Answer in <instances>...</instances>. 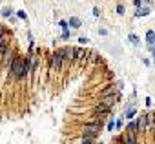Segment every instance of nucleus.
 I'll return each mask as SVG.
<instances>
[{
  "mask_svg": "<svg viewBox=\"0 0 155 144\" xmlns=\"http://www.w3.org/2000/svg\"><path fill=\"white\" fill-rule=\"evenodd\" d=\"M60 26H62V27L66 29V27H68V22H66V20H60Z\"/></svg>",
  "mask_w": 155,
  "mask_h": 144,
  "instance_id": "nucleus-23",
  "label": "nucleus"
},
{
  "mask_svg": "<svg viewBox=\"0 0 155 144\" xmlns=\"http://www.w3.org/2000/svg\"><path fill=\"white\" fill-rule=\"evenodd\" d=\"M137 130L139 131H148V113H142L137 120Z\"/></svg>",
  "mask_w": 155,
  "mask_h": 144,
  "instance_id": "nucleus-2",
  "label": "nucleus"
},
{
  "mask_svg": "<svg viewBox=\"0 0 155 144\" xmlns=\"http://www.w3.org/2000/svg\"><path fill=\"white\" fill-rule=\"evenodd\" d=\"M4 60H6V64H9V62H15V58H13V55H11V51H7V53H4Z\"/></svg>",
  "mask_w": 155,
  "mask_h": 144,
  "instance_id": "nucleus-12",
  "label": "nucleus"
},
{
  "mask_svg": "<svg viewBox=\"0 0 155 144\" xmlns=\"http://www.w3.org/2000/svg\"><path fill=\"white\" fill-rule=\"evenodd\" d=\"M18 18L24 20V18H26V13H24V11H18Z\"/></svg>",
  "mask_w": 155,
  "mask_h": 144,
  "instance_id": "nucleus-22",
  "label": "nucleus"
},
{
  "mask_svg": "<svg viewBox=\"0 0 155 144\" xmlns=\"http://www.w3.org/2000/svg\"><path fill=\"white\" fill-rule=\"evenodd\" d=\"M2 15H4V17H9V15H11V9H9V7H6L4 11H2Z\"/></svg>",
  "mask_w": 155,
  "mask_h": 144,
  "instance_id": "nucleus-16",
  "label": "nucleus"
},
{
  "mask_svg": "<svg viewBox=\"0 0 155 144\" xmlns=\"http://www.w3.org/2000/svg\"><path fill=\"white\" fill-rule=\"evenodd\" d=\"M100 126L102 124H99V122H89V124H86L84 126V139H95L97 135H99V131H100Z\"/></svg>",
  "mask_w": 155,
  "mask_h": 144,
  "instance_id": "nucleus-1",
  "label": "nucleus"
},
{
  "mask_svg": "<svg viewBox=\"0 0 155 144\" xmlns=\"http://www.w3.org/2000/svg\"><path fill=\"white\" fill-rule=\"evenodd\" d=\"M146 40H148V46H155V33L148 31L146 33Z\"/></svg>",
  "mask_w": 155,
  "mask_h": 144,
  "instance_id": "nucleus-10",
  "label": "nucleus"
},
{
  "mask_svg": "<svg viewBox=\"0 0 155 144\" xmlns=\"http://www.w3.org/2000/svg\"><path fill=\"white\" fill-rule=\"evenodd\" d=\"M117 11L122 15V13H124V6H117Z\"/></svg>",
  "mask_w": 155,
  "mask_h": 144,
  "instance_id": "nucleus-21",
  "label": "nucleus"
},
{
  "mask_svg": "<svg viewBox=\"0 0 155 144\" xmlns=\"http://www.w3.org/2000/svg\"><path fill=\"white\" fill-rule=\"evenodd\" d=\"M0 38H4V27L0 26Z\"/></svg>",
  "mask_w": 155,
  "mask_h": 144,
  "instance_id": "nucleus-24",
  "label": "nucleus"
},
{
  "mask_svg": "<svg viewBox=\"0 0 155 144\" xmlns=\"http://www.w3.org/2000/svg\"><path fill=\"white\" fill-rule=\"evenodd\" d=\"M155 130V115L153 113H148V131Z\"/></svg>",
  "mask_w": 155,
  "mask_h": 144,
  "instance_id": "nucleus-7",
  "label": "nucleus"
},
{
  "mask_svg": "<svg viewBox=\"0 0 155 144\" xmlns=\"http://www.w3.org/2000/svg\"><path fill=\"white\" fill-rule=\"evenodd\" d=\"M79 42H80V44H86V42H89V40H88L86 37H80V38H79Z\"/></svg>",
  "mask_w": 155,
  "mask_h": 144,
  "instance_id": "nucleus-17",
  "label": "nucleus"
},
{
  "mask_svg": "<svg viewBox=\"0 0 155 144\" xmlns=\"http://www.w3.org/2000/svg\"><path fill=\"white\" fill-rule=\"evenodd\" d=\"M93 15L99 17V15H100V9H99V7H93Z\"/></svg>",
  "mask_w": 155,
  "mask_h": 144,
  "instance_id": "nucleus-18",
  "label": "nucleus"
},
{
  "mask_svg": "<svg viewBox=\"0 0 155 144\" xmlns=\"http://www.w3.org/2000/svg\"><path fill=\"white\" fill-rule=\"evenodd\" d=\"M130 42H131L133 46H139V44H141V40H139L137 35H130Z\"/></svg>",
  "mask_w": 155,
  "mask_h": 144,
  "instance_id": "nucleus-13",
  "label": "nucleus"
},
{
  "mask_svg": "<svg viewBox=\"0 0 155 144\" xmlns=\"http://www.w3.org/2000/svg\"><path fill=\"white\" fill-rule=\"evenodd\" d=\"M128 131H130V135L135 137V133L139 131V130H137V122H130V124H128Z\"/></svg>",
  "mask_w": 155,
  "mask_h": 144,
  "instance_id": "nucleus-11",
  "label": "nucleus"
},
{
  "mask_svg": "<svg viewBox=\"0 0 155 144\" xmlns=\"http://www.w3.org/2000/svg\"><path fill=\"white\" fill-rule=\"evenodd\" d=\"M68 24H69L71 27H80V26H82V22H80V20H79L77 17H71V18H69V22H68Z\"/></svg>",
  "mask_w": 155,
  "mask_h": 144,
  "instance_id": "nucleus-9",
  "label": "nucleus"
},
{
  "mask_svg": "<svg viewBox=\"0 0 155 144\" xmlns=\"http://www.w3.org/2000/svg\"><path fill=\"white\" fill-rule=\"evenodd\" d=\"M113 124H117V122H113V120H110V122H108V130H113Z\"/></svg>",
  "mask_w": 155,
  "mask_h": 144,
  "instance_id": "nucleus-20",
  "label": "nucleus"
},
{
  "mask_svg": "<svg viewBox=\"0 0 155 144\" xmlns=\"http://www.w3.org/2000/svg\"><path fill=\"white\" fill-rule=\"evenodd\" d=\"M9 51V46H7V42H6V38H0V53H7Z\"/></svg>",
  "mask_w": 155,
  "mask_h": 144,
  "instance_id": "nucleus-8",
  "label": "nucleus"
},
{
  "mask_svg": "<svg viewBox=\"0 0 155 144\" xmlns=\"http://www.w3.org/2000/svg\"><path fill=\"white\" fill-rule=\"evenodd\" d=\"M62 38H69V31H68V29H64V33H62Z\"/></svg>",
  "mask_w": 155,
  "mask_h": 144,
  "instance_id": "nucleus-19",
  "label": "nucleus"
},
{
  "mask_svg": "<svg viewBox=\"0 0 155 144\" xmlns=\"http://www.w3.org/2000/svg\"><path fill=\"white\" fill-rule=\"evenodd\" d=\"M119 144H139V142L135 140V137H133V135H130V133H128V137H120V139H119Z\"/></svg>",
  "mask_w": 155,
  "mask_h": 144,
  "instance_id": "nucleus-6",
  "label": "nucleus"
},
{
  "mask_svg": "<svg viewBox=\"0 0 155 144\" xmlns=\"http://www.w3.org/2000/svg\"><path fill=\"white\" fill-rule=\"evenodd\" d=\"M73 53H75V60H86V51L82 48H73Z\"/></svg>",
  "mask_w": 155,
  "mask_h": 144,
  "instance_id": "nucleus-5",
  "label": "nucleus"
},
{
  "mask_svg": "<svg viewBox=\"0 0 155 144\" xmlns=\"http://www.w3.org/2000/svg\"><path fill=\"white\" fill-rule=\"evenodd\" d=\"M135 15H137V17H144V15H148V9H146V7H142V9L139 7L137 11H135Z\"/></svg>",
  "mask_w": 155,
  "mask_h": 144,
  "instance_id": "nucleus-14",
  "label": "nucleus"
},
{
  "mask_svg": "<svg viewBox=\"0 0 155 144\" xmlns=\"http://www.w3.org/2000/svg\"><path fill=\"white\" fill-rule=\"evenodd\" d=\"M62 60H64V58H62L60 51H57V53L53 55V58H51V68H53V69H58L60 64H62Z\"/></svg>",
  "mask_w": 155,
  "mask_h": 144,
  "instance_id": "nucleus-4",
  "label": "nucleus"
},
{
  "mask_svg": "<svg viewBox=\"0 0 155 144\" xmlns=\"http://www.w3.org/2000/svg\"><path fill=\"white\" fill-rule=\"evenodd\" d=\"M60 51V55L64 60H71V58H75V53H73V48H62L58 49Z\"/></svg>",
  "mask_w": 155,
  "mask_h": 144,
  "instance_id": "nucleus-3",
  "label": "nucleus"
},
{
  "mask_svg": "<svg viewBox=\"0 0 155 144\" xmlns=\"http://www.w3.org/2000/svg\"><path fill=\"white\" fill-rule=\"evenodd\" d=\"M133 115H135V109H133V108H130V109H126V117H128V119H131Z\"/></svg>",
  "mask_w": 155,
  "mask_h": 144,
  "instance_id": "nucleus-15",
  "label": "nucleus"
},
{
  "mask_svg": "<svg viewBox=\"0 0 155 144\" xmlns=\"http://www.w3.org/2000/svg\"><path fill=\"white\" fill-rule=\"evenodd\" d=\"M144 2H153V0H144Z\"/></svg>",
  "mask_w": 155,
  "mask_h": 144,
  "instance_id": "nucleus-25",
  "label": "nucleus"
}]
</instances>
